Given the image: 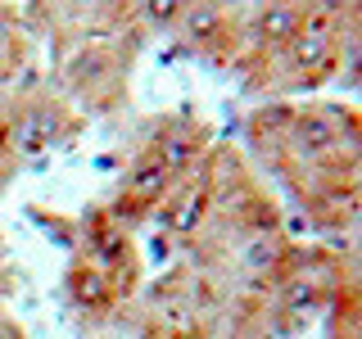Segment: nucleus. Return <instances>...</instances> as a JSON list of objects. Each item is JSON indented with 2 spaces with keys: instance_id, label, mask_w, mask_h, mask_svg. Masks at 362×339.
Returning a JSON list of instances; mask_svg holds the SVG:
<instances>
[{
  "instance_id": "7",
  "label": "nucleus",
  "mask_w": 362,
  "mask_h": 339,
  "mask_svg": "<svg viewBox=\"0 0 362 339\" xmlns=\"http://www.w3.org/2000/svg\"><path fill=\"white\" fill-rule=\"evenodd\" d=\"M18 163H23V158H18L14 150H5V145H0V190H5L9 181H14V172H18Z\"/></svg>"
},
{
  "instance_id": "4",
  "label": "nucleus",
  "mask_w": 362,
  "mask_h": 339,
  "mask_svg": "<svg viewBox=\"0 0 362 339\" xmlns=\"http://www.w3.org/2000/svg\"><path fill=\"white\" fill-rule=\"evenodd\" d=\"M64 299L73 303L82 316H90V321H118L122 312V303H118V294H113V285H109V276L100 271L90 258H82V254H73V263H68V271H64Z\"/></svg>"
},
{
  "instance_id": "6",
  "label": "nucleus",
  "mask_w": 362,
  "mask_h": 339,
  "mask_svg": "<svg viewBox=\"0 0 362 339\" xmlns=\"http://www.w3.org/2000/svg\"><path fill=\"white\" fill-rule=\"evenodd\" d=\"M190 5L195 0H136V28H141V37H150V32H177Z\"/></svg>"
},
{
  "instance_id": "3",
  "label": "nucleus",
  "mask_w": 362,
  "mask_h": 339,
  "mask_svg": "<svg viewBox=\"0 0 362 339\" xmlns=\"http://www.w3.org/2000/svg\"><path fill=\"white\" fill-rule=\"evenodd\" d=\"M132 145L158 154L181 181H186V177H195L199 163L209 158L213 131H209V122L190 118V113H154V118H145L141 127H136V141Z\"/></svg>"
},
{
  "instance_id": "5",
  "label": "nucleus",
  "mask_w": 362,
  "mask_h": 339,
  "mask_svg": "<svg viewBox=\"0 0 362 339\" xmlns=\"http://www.w3.org/2000/svg\"><path fill=\"white\" fill-rule=\"evenodd\" d=\"M28 54H32V32L14 5L0 0V90H9L14 82H23L28 73Z\"/></svg>"
},
{
  "instance_id": "1",
  "label": "nucleus",
  "mask_w": 362,
  "mask_h": 339,
  "mask_svg": "<svg viewBox=\"0 0 362 339\" xmlns=\"http://www.w3.org/2000/svg\"><path fill=\"white\" fill-rule=\"evenodd\" d=\"M141 41H145L141 32L86 41V45H77V50H68V54L54 59L50 82L73 100L86 122L109 118V113H118L132 95V68H136V54H141Z\"/></svg>"
},
{
  "instance_id": "2",
  "label": "nucleus",
  "mask_w": 362,
  "mask_h": 339,
  "mask_svg": "<svg viewBox=\"0 0 362 339\" xmlns=\"http://www.w3.org/2000/svg\"><path fill=\"white\" fill-rule=\"evenodd\" d=\"M0 118L9 122V141L18 158H37L45 150L73 145L86 131V118L50 77H23L9 90H0Z\"/></svg>"
}]
</instances>
